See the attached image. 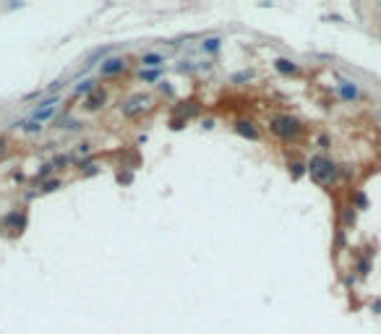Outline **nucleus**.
I'll return each mask as SVG.
<instances>
[{
  "mask_svg": "<svg viewBox=\"0 0 381 334\" xmlns=\"http://www.w3.org/2000/svg\"><path fill=\"white\" fill-rule=\"evenodd\" d=\"M290 167H293V178H300V175H303V172H306V170H308V165H300V162H293Z\"/></svg>",
  "mask_w": 381,
  "mask_h": 334,
  "instance_id": "14",
  "label": "nucleus"
},
{
  "mask_svg": "<svg viewBox=\"0 0 381 334\" xmlns=\"http://www.w3.org/2000/svg\"><path fill=\"white\" fill-rule=\"evenodd\" d=\"M5 227H16V230L21 232V227L26 225V217L24 214H19V211H11L8 217H5V222H3Z\"/></svg>",
  "mask_w": 381,
  "mask_h": 334,
  "instance_id": "11",
  "label": "nucleus"
},
{
  "mask_svg": "<svg viewBox=\"0 0 381 334\" xmlns=\"http://www.w3.org/2000/svg\"><path fill=\"white\" fill-rule=\"evenodd\" d=\"M118 180H120V183H131V172H120V175H118Z\"/></svg>",
  "mask_w": 381,
  "mask_h": 334,
  "instance_id": "20",
  "label": "nucleus"
},
{
  "mask_svg": "<svg viewBox=\"0 0 381 334\" xmlns=\"http://www.w3.org/2000/svg\"><path fill=\"white\" fill-rule=\"evenodd\" d=\"M201 47H204V52H217L219 50V37H209Z\"/></svg>",
  "mask_w": 381,
  "mask_h": 334,
  "instance_id": "12",
  "label": "nucleus"
},
{
  "mask_svg": "<svg viewBox=\"0 0 381 334\" xmlns=\"http://www.w3.org/2000/svg\"><path fill=\"white\" fill-rule=\"evenodd\" d=\"M274 68H277L279 73H285V76L298 73V65H295L293 60H287V58H277V60H274Z\"/></svg>",
  "mask_w": 381,
  "mask_h": 334,
  "instance_id": "9",
  "label": "nucleus"
},
{
  "mask_svg": "<svg viewBox=\"0 0 381 334\" xmlns=\"http://www.w3.org/2000/svg\"><path fill=\"white\" fill-rule=\"evenodd\" d=\"M355 204H358V207L363 209V207H365V204H368V201H365V196H363V193H355Z\"/></svg>",
  "mask_w": 381,
  "mask_h": 334,
  "instance_id": "19",
  "label": "nucleus"
},
{
  "mask_svg": "<svg viewBox=\"0 0 381 334\" xmlns=\"http://www.w3.org/2000/svg\"><path fill=\"white\" fill-rule=\"evenodd\" d=\"M358 269H360V274H368V264H365V261H360V267H358Z\"/></svg>",
  "mask_w": 381,
  "mask_h": 334,
  "instance_id": "22",
  "label": "nucleus"
},
{
  "mask_svg": "<svg viewBox=\"0 0 381 334\" xmlns=\"http://www.w3.org/2000/svg\"><path fill=\"white\" fill-rule=\"evenodd\" d=\"M58 104H60L58 97H50V100L40 102V104L32 110V120H34V123H40V125L47 123V120H52V118H55V112H58Z\"/></svg>",
  "mask_w": 381,
  "mask_h": 334,
  "instance_id": "3",
  "label": "nucleus"
},
{
  "mask_svg": "<svg viewBox=\"0 0 381 334\" xmlns=\"http://www.w3.org/2000/svg\"><path fill=\"white\" fill-rule=\"evenodd\" d=\"M91 92H94V81H81L79 84V86H76V94H91Z\"/></svg>",
  "mask_w": 381,
  "mask_h": 334,
  "instance_id": "13",
  "label": "nucleus"
},
{
  "mask_svg": "<svg viewBox=\"0 0 381 334\" xmlns=\"http://www.w3.org/2000/svg\"><path fill=\"white\" fill-rule=\"evenodd\" d=\"M105 100H107V94H105L102 89H94V92H91V94L86 97V100H84V107L94 112V110H100L102 104H105Z\"/></svg>",
  "mask_w": 381,
  "mask_h": 334,
  "instance_id": "7",
  "label": "nucleus"
},
{
  "mask_svg": "<svg viewBox=\"0 0 381 334\" xmlns=\"http://www.w3.org/2000/svg\"><path fill=\"white\" fill-rule=\"evenodd\" d=\"M235 133H240L243 139H251V141H258V136H261L254 120H238L235 123Z\"/></svg>",
  "mask_w": 381,
  "mask_h": 334,
  "instance_id": "6",
  "label": "nucleus"
},
{
  "mask_svg": "<svg viewBox=\"0 0 381 334\" xmlns=\"http://www.w3.org/2000/svg\"><path fill=\"white\" fill-rule=\"evenodd\" d=\"M5 146H8V141H5V139H3V136H0V157H3V154H5Z\"/></svg>",
  "mask_w": 381,
  "mask_h": 334,
  "instance_id": "21",
  "label": "nucleus"
},
{
  "mask_svg": "<svg viewBox=\"0 0 381 334\" xmlns=\"http://www.w3.org/2000/svg\"><path fill=\"white\" fill-rule=\"evenodd\" d=\"M269 131L277 136V139H282V141H290V139H295V136L303 131V125H300V120L293 118V115H277L269 123Z\"/></svg>",
  "mask_w": 381,
  "mask_h": 334,
  "instance_id": "1",
  "label": "nucleus"
},
{
  "mask_svg": "<svg viewBox=\"0 0 381 334\" xmlns=\"http://www.w3.org/2000/svg\"><path fill=\"white\" fill-rule=\"evenodd\" d=\"M126 58H118V55H112L107 60H102V65H100V76H105V79H112V76H118V73H123L126 71Z\"/></svg>",
  "mask_w": 381,
  "mask_h": 334,
  "instance_id": "4",
  "label": "nucleus"
},
{
  "mask_svg": "<svg viewBox=\"0 0 381 334\" xmlns=\"http://www.w3.org/2000/svg\"><path fill=\"white\" fill-rule=\"evenodd\" d=\"M24 131H29V133H37V131H42V125H40V123H34V120H29V123L24 125Z\"/></svg>",
  "mask_w": 381,
  "mask_h": 334,
  "instance_id": "18",
  "label": "nucleus"
},
{
  "mask_svg": "<svg viewBox=\"0 0 381 334\" xmlns=\"http://www.w3.org/2000/svg\"><path fill=\"white\" fill-rule=\"evenodd\" d=\"M60 186H63V183H60V180H47V183L42 186V191H44V193H50V191H58Z\"/></svg>",
  "mask_w": 381,
  "mask_h": 334,
  "instance_id": "15",
  "label": "nucleus"
},
{
  "mask_svg": "<svg viewBox=\"0 0 381 334\" xmlns=\"http://www.w3.org/2000/svg\"><path fill=\"white\" fill-rule=\"evenodd\" d=\"M141 65L144 68H162L165 58L159 55V52H144V55H141Z\"/></svg>",
  "mask_w": 381,
  "mask_h": 334,
  "instance_id": "8",
  "label": "nucleus"
},
{
  "mask_svg": "<svg viewBox=\"0 0 381 334\" xmlns=\"http://www.w3.org/2000/svg\"><path fill=\"white\" fill-rule=\"evenodd\" d=\"M149 104H151L149 97H133V100H128V102L123 104V115L133 118V115H139L141 110H149Z\"/></svg>",
  "mask_w": 381,
  "mask_h": 334,
  "instance_id": "5",
  "label": "nucleus"
},
{
  "mask_svg": "<svg viewBox=\"0 0 381 334\" xmlns=\"http://www.w3.org/2000/svg\"><path fill=\"white\" fill-rule=\"evenodd\" d=\"M339 97H342V100H355V97H358V86L353 81H339Z\"/></svg>",
  "mask_w": 381,
  "mask_h": 334,
  "instance_id": "10",
  "label": "nucleus"
},
{
  "mask_svg": "<svg viewBox=\"0 0 381 334\" xmlns=\"http://www.w3.org/2000/svg\"><path fill=\"white\" fill-rule=\"evenodd\" d=\"M52 170H55V167H52V165H42L40 170H37V178H47Z\"/></svg>",
  "mask_w": 381,
  "mask_h": 334,
  "instance_id": "17",
  "label": "nucleus"
},
{
  "mask_svg": "<svg viewBox=\"0 0 381 334\" xmlns=\"http://www.w3.org/2000/svg\"><path fill=\"white\" fill-rule=\"evenodd\" d=\"M308 172H311V178H314L316 183H332L334 175H337V165H334L332 159L318 154L308 162Z\"/></svg>",
  "mask_w": 381,
  "mask_h": 334,
  "instance_id": "2",
  "label": "nucleus"
},
{
  "mask_svg": "<svg viewBox=\"0 0 381 334\" xmlns=\"http://www.w3.org/2000/svg\"><path fill=\"white\" fill-rule=\"evenodd\" d=\"M139 76H141L144 81H154V79H159V71H144V68H141Z\"/></svg>",
  "mask_w": 381,
  "mask_h": 334,
  "instance_id": "16",
  "label": "nucleus"
}]
</instances>
